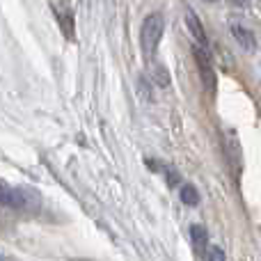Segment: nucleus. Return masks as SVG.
<instances>
[{"mask_svg": "<svg viewBox=\"0 0 261 261\" xmlns=\"http://www.w3.org/2000/svg\"><path fill=\"white\" fill-rule=\"evenodd\" d=\"M206 259L208 261H225V252H222L220 248H208Z\"/></svg>", "mask_w": 261, "mask_h": 261, "instance_id": "nucleus-9", "label": "nucleus"}, {"mask_svg": "<svg viewBox=\"0 0 261 261\" xmlns=\"http://www.w3.org/2000/svg\"><path fill=\"white\" fill-rule=\"evenodd\" d=\"M195 62H197L199 67V76H202L204 81V87H206L208 92L216 90V73H213V64L211 60H208V53L204 48H199V46H195Z\"/></svg>", "mask_w": 261, "mask_h": 261, "instance_id": "nucleus-3", "label": "nucleus"}, {"mask_svg": "<svg viewBox=\"0 0 261 261\" xmlns=\"http://www.w3.org/2000/svg\"><path fill=\"white\" fill-rule=\"evenodd\" d=\"M179 193H181V199H184V204H188V206H195V204L199 202V195H197V190H195V186L184 184Z\"/></svg>", "mask_w": 261, "mask_h": 261, "instance_id": "nucleus-8", "label": "nucleus"}, {"mask_svg": "<svg viewBox=\"0 0 261 261\" xmlns=\"http://www.w3.org/2000/svg\"><path fill=\"white\" fill-rule=\"evenodd\" d=\"M53 9L58 12V23L64 28V35L71 39L73 37V16L69 14V5H53Z\"/></svg>", "mask_w": 261, "mask_h": 261, "instance_id": "nucleus-7", "label": "nucleus"}, {"mask_svg": "<svg viewBox=\"0 0 261 261\" xmlns=\"http://www.w3.org/2000/svg\"><path fill=\"white\" fill-rule=\"evenodd\" d=\"M190 241H193L195 252H197L199 257H204V254L208 252V236H206V231H204L202 225L190 227Z\"/></svg>", "mask_w": 261, "mask_h": 261, "instance_id": "nucleus-6", "label": "nucleus"}, {"mask_svg": "<svg viewBox=\"0 0 261 261\" xmlns=\"http://www.w3.org/2000/svg\"><path fill=\"white\" fill-rule=\"evenodd\" d=\"M186 23H188V28H190V35L195 37V41H197V46H199V48H204V50H206V48H208L206 35H204V28H202V23H199L197 14H195L193 9H188V14H186Z\"/></svg>", "mask_w": 261, "mask_h": 261, "instance_id": "nucleus-5", "label": "nucleus"}, {"mask_svg": "<svg viewBox=\"0 0 261 261\" xmlns=\"http://www.w3.org/2000/svg\"><path fill=\"white\" fill-rule=\"evenodd\" d=\"M229 28H231L234 39L239 41V46L245 50V53H252V50L257 48V41H254V35L250 28H245L243 23H229Z\"/></svg>", "mask_w": 261, "mask_h": 261, "instance_id": "nucleus-4", "label": "nucleus"}, {"mask_svg": "<svg viewBox=\"0 0 261 261\" xmlns=\"http://www.w3.org/2000/svg\"><path fill=\"white\" fill-rule=\"evenodd\" d=\"M37 204H39V197L32 190L16 188V186H9L7 181L0 179V206L16 208V211H30Z\"/></svg>", "mask_w": 261, "mask_h": 261, "instance_id": "nucleus-1", "label": "nucleus"}, {"mask_svg": "<svg viewBox=\"0 0 261 261\" xmlns=\"http://www.w3.org/2000/svg\"><path fill=\"white\" fill-rule=\"evenodd\" d=\"M163 28H165V21H163L161 14H149L144 18L142 28H140V46H142V53L147 58H151L158 48V41L163 37Z\"/></svg>", "mask_w": 261, "mask_h": 261, "instance_id": "nucleus-2", "label": "nucleus"}]
</instances>
